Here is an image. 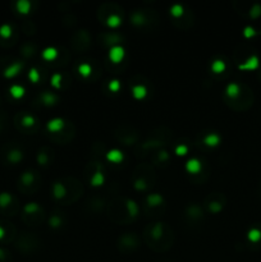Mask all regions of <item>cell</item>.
Listing matches in <instances>:
<instances>
[{
    "label": "cell",
    "instance_id": "obj_1",
    "mask_svg": "<svg viewBox=\"0 0 261 262\" xmlns=\"http://www.w3.org/2000/svg\"><path fill=\"white\" fill-rule=\"evenodd\" d=\"M143 238L146 245L156 252H164L173 245V232L168 224L161 222L147 225L143 232Z\"/></svg>",
    "mask_w": 261,
    "mask_h": 262
},
{
    "label": "cell",
    "instance_id": "obj_2",
    "mask_svg": "<svg viewBox=\"0 0 261 262\" xmlns=\"http://www.w3.org/2000/svg\"><path fill=\"white\" fill-rule=\"evenodd\" d=\"M253 100H255V96H253V92L247 84H242V90H241V94L237 99H225V104L229 107H232L235 112H243V110H247L252 106Z\"/></svg>",
    "mask_w": 261,
    "mask_h": 262
},
{
    "label": "cell",
    "instance_id": "obj_3",
    "mask_svg": "<svg viewBox=\"0 0 261 262\" xmlns=\"http://www.w3.org/2000/svg\"><path fill=\"white\" fill-rule=\"evenodd\" d=\"M38 246H40V239L32 233L23 232L19 235L17 234V238H15V248L23 255H30L33 251L37 250Z\"/></svg>",
    "mask_w": 261,
    "mask_h": 262
},
{
    "label": "cell",
    "instance_id": "obj_4",
    "mask_svg": "<svg viewBox=\"0 0 261 262\" xmlns=\"http://www.w3.org/2000/svg\"><path fill=\"white\" fill-rule=\"evenodd\" d=\"M109 207V216L112 217L114 222L118 223H129L130 216L128 215L127 209H125V199H114L109 202L107 205Z\"/></svg>",
    "mask_w": 261,
    "mask_h": 262
},
{
    "label": "cell",
    "instance_id": "obj_5",
    "mask_svg": "<svg viewBox=\"0 0 261 262\" xmlns=\"http://www.w3.org/2000/svg\"><path fill=\"white\" fill-rule=\"evenodd\" d=\"M40 187L38 177L36 176L35 171L26 170L20 174L18 179V189L23 193H33L36 189Z\"/></svg>",
    "mask_w": 261,
    "mask_h": 262
},
{
    "label": "cell",
    "instance_id": "obj_6",
    "mask_svg": "<svg viewBox=\"0 0 261 262\" xmlns=\"http://www.w3.org/2000/svg\"><path fill=\"white\" fill-rule=\"evenodd\" d=\"M14 124L18 129L25 133H33L40 125L33 115L26 112H19L14 115Z\"/></svg>",
    "mask_w": 261,
    "mask_h": 262
},
{
    "label": "cell",
    "instance_id": "obj_7",
    "mask_svg": "<svg viewBox=\"0 0 261 262\" xmlns=\"http://www.w3.org/2000/svg\"><path fill=\"white\" fill-rule=\"evenodd\" d=\"M114 136L120 143H123V145L125 146H130L137 143L138 137H140L137 130H136L132 125L128 124L118 125L117 129L114 130Z\"/></svg>",
    "mask_w": 261,
    "mask_h": 262
},
{
    "label": "cell",
    "instance_id": "obj_8",
    "mask_svg": "<svg viewBox=\"0 0 261 262\" xmlns=\"http://www.w3.org/2000/svg\"><path fill=\"white\" fill-rule=\"evenodd\" d=\"M90 45H91V36L86 28H79L72 35L71 46L74 51L84 53L90 48Z\"/></svg>",
    "mask_w": 261,
    "mask_h": 262
},
{
    "label": "cell",
    "instance_id": "obj_9",
    "mask_svg": "<svg viewBox=\"0 0 261 262\" xmlns=\"http://www.w3.org/2000/svg\"><path fill=\"white\" fill-rule=\"evenodd\" d=\"M19 211V201L8 192L0 193V212L4 216H14Z\"/></svg>",
    "mask_w": 261,
    "mask_h": 262
},
{
    "label": "cell",
    "instance_id": "obj_10",
    "mask_svg": "<svg viewBox=\"0 0 261 262\" xmlns=\"http://www.w3.org/2000/svg\"><path fill=\"white\" fill-rule=\"evenodd\" d=\"M63 181V183L67 187V194H68L67 202L72 204V202L77 201L82 196V193H83V187H82L81 182L77 178H74V177H66Z\"/></svg>",
    "mask_w": 261,
    "mask_h": 262
},
{
    "label": "cell",
    "instance_id": "obj_11",
    "mask_svg": "<svg viewBox=\"0 0 261 262\" xmlns=\"http://www.w3.org/2000/svg\"><path fill=\"white\" fill-rule=\"evenodd\" d=\"M138 245H140V238L136 233H125L120 235L118 239V247L123 253L133 252L138 247Z\"/></svg>",
    "mask_w": 261,
    "mask_h": 262
},
{
    "label": "cell",
    "instance_id": "obj_12",
    "mask_svg": "<svg viewBox=\"0 0 261 262\" xmlns=\"http://www.w3.org/2000/svg\"><path fill=\"white\" fill-rule=\"evenodd\" d=\"M18 40V32L14 30L12 25L4 23L0 26V45L4 48H10L14 45Z\"/></svg>",
    "mask_w": 261,
    "mask_h": 262
},
{
    "label": "cell",
    "instance_id": "obj_13",
    "mask_svg": "<svg viewBox=\"0 0 261 262\" xmlns=\"http://www.w3.org/2000/svg\"><path fill=\"white\" fill-rule=\"evenodd\" d=\"M17 238V229L14 224L7 219H0V241L9 243Z\"/></svg>",
    "mask_w": 261,
    "mask_h": 262
},
{
    "label": "cell",
    "instance_id": "obj_14",
    "mask_svg": "<svg viewBox=\"0 0 261 262\" xmlns=\"http://www.w3.org/2000/svg\"><path fill=\"white\" fill-rule=\"evenodd\" d=\"M225 202H227V200H225V197L223 194L211 193L205 199V206L209 209L210 212L217 214V212H220L223 210Z\"/></svg>",
    "mask_w": 261,
    "mask_h": 262
},
{
    "label": "cell",
    "instance_id": "obj_15",
    "mask_svg": "<svg viewBox=\"0 0 261 262\" xmlns=\"http://www.w3.org/2000/svg\"><path fill=\"white\" fill-rule=\"evenodd\" d=\"M2 154L5 158V160L10 164L19 163V161L23 159L22 150H20L18 146H15L14 143H7V145L3 147Z\"/></svg>",
    "mask_w": 261,
    "mask_h": 262
},
{
    "label": "cell",
    "instance_id": "obj_16",
    "mask_svg": "<svg viewBox=\"0 0 261 262\" xmlns=\"http://www.w3.org/2000/svg\"><path fill=\"white\" fill-rule=\"evenodd\" d=\"M74 132H76V130H74L73 124H72V123H66V127H64L60 132L51 133L50 138L53 141H55V142L66 143V142H68L69 140H72V138H73Z\"/></svg>",
    "mask_w": 261,
    "mask_h": 262
},
{
    "label": "cell",
    "instance_id": "obj_17",
    "mask_svg": "<svg viewBox=\"0 0 261 262\" xmlns=\"http://www.w3.org/2000/svg\"><path fill=\"white\" fill-rule=\"evenodd\" d=\"M123 40H124V37L118 32H105L99 36V42L104 46H110V48L117 46Z\"/></svg>",
    "mask_w": 261,
    "mask_h": 262
},
{
    "label": "cell",
    "instance_id": "obj_18",
    "mask_svg": "<svg viewBox=\"0 0 261 262\" xmlns=\"http://www.w3.org/2000/svg\"><path fill=\"white\" fill-rule=\"evenodd\" d=\"M119 12L120 8L118 7L115 3H104V4L99 8V10H97V15H99V19L101 20V22H105L110 14Z\"/></svg>",
    "mask_w": 261,
    "mask_h": 262
},
{
    "label": "cell",
    "instance_id": "obj_19",
    "mask_svg": "<svg viewBox=\"0 0 261 262\" xmlns=\"http://www.w3.org/2000/svg\"><path fill=\"white\" fill-rule=\"evenodd\" d=\"M129 19L133 26H138V27H140V26H145L151 22L147 12H145V10H140V9L133 10V12L130 13Z\"/></svg>",
    "mask_w": 261,
    "mask_h": 262
},
{
    "label": "cell",
    "instance_id": "obj_20",
    "mask_svg": "<svg viewBox=\"0 0 261 262\" xmlns=\"http://www.w3.org/2000/svg\"><path fill=\"white\" fill-rule=\"evenodd\" d=\"M260 66V59L256 54H251L248 58H246L242 63L238 64V68L241 71H255Z\"/></svg>",
    "mask_w": 261,
    "mask_h": 262
},
{
    "label": "cell",
    "instance_id": "obj_21",
    "mask_svg": "<svg viewBox=\"0 0 261 262\" xmlns=\"http://www.w3.org/2000/svg\"><path fill=\"white\" fill-rule=\"evenodd\" d=\"M23 66H25V63L20 60H15V59H13L10 63L7 64V67H5L4 69H3V74H4V77H13L15 76V74L19 73L20 71H22Z\"/></svg>",
    "mask_w": 261,
    "mask_h": 262
},
{
    "label": "cell",
    "instance_id": "obj_22",
    "mask_svg": "<svg viewBox=\"0 0 261 262\" xmlns=\"http://www.w3.org/2000/svg\"><path fill=\"white\" fill-rule=\"evenodd\" d=\"M186 215L188 219L191 220H199L204 216V209L200 206L199 204L193 202V204H189L186 209Z\"/></svg>",
    "mask_w": 261,
    "mask_h": 262
},
{
    "label": "cell",
    "instance_id": "obj_23",
    "mask_svg": "<svg viewBox=\"0 0 261 262\" xmlns=\"http://www.w3.org/2000/svg\"><path fill=\"white\" fill-rule=\"evenodd\" d=\"M54 152L50 147H42L37 152V163L40 164L41 166H46L51 163L53 160Z\"/></svg>",
    "mask_w": 261,
    "mask_h": 262
},
{
    "label": "cell",
    "instance_id": "obj_24",
    "mask_svg": "<svg viewBox=\"0 0 261 262\" xmlns=\"http://www.w3.org/2000/svg\"><path fill=\"white\" fill-rule=\"evenodd\" d=\"M22 220L27 225H38L42 223L44 220V210L41 209L40 211L33 212V214H22Z\"/></svg>",
    "mask_w": 261,
    "mask_h": 262
},
{
    "label": "cell",
    "instance_id": "obj_25",
    "mask_svg": "<svg viewBox=\"0 0 261 262\" xmlns=\"http://www.w3.org/2000/svg\"><path fill=\"white\" fill-rule=\"evenodd\" d=\"M247 238L252 246H261V224L253 225L247 233Z\"/></svg>",
    "mask_w": 261,
    "mask_h": 262
},
{
    "label": "cell",
    "instance_id": "obj_26",
    "mask_svg": "<svg viewBox=\"0 0 261 262\" xmlns=\"http://www.w3.org/2000/svg\"><path fill=\"white\" fill-rule=\"evenodd\" d=\"M241 90H242V84L237 83V82H230V83L227 86V89H225L224 97L229 100L237 99L241 94Z\"/></svg>",
    "mask_w": 261,
    "mask_h": 262
},
{
    "label": "cell",
    "instance_id": "obj_27",
    "mask_svg": "<svg viewBox=\"0 0 261 262\" xmlns=\"http://www.w3.org/2000/svg\"><path fill=\"white\" fill-rule=\"evenodd\" d=\"M37 51V45L33 42H25L22 46H20V55L25 59H31Z\"/></svg>",
    "mask_w": 261,
    "mask_h": 262
},
{
    "label": "cell",
    "instance_id": "obj_28",
    "mask_svg": "<svg viewBox=\"0 0 261 262\" xmlns=\"http://www.w3.org/2000/svg\"><path fill=\"white\" fill-rule=\"evenodd\" d=\"M53 193L56 200H63L67 197V187L61 181H56L53 184Z\"/></svg>",
    "mask_w": 261,
    "mask_h": 262
},
{
    "label": "cell",
    "instance_id": "obj_29",
    "mask_svg": "<svg viewBox=\"0 0 261 262\" xmlns=\"http://www.w3.org/2000/svg\"><path fill=\"white\" fill-rule=\"evenodd\" d=\"M38 99H40V101L42 102L44 105H46V106H50V105H54L58 102L59 97H58V95L53 94V92L45 91V92H41L40 96H38Z\"/></svg>",
    "mask_w": 261,
    "mask_h": 262
},
{
    "label": "cell",
    "instance_id": "obj_30",
    "mask_svg": "<svg viewBox=\"0 0 261 262\" xmlns=\"http://www.w3.org/2000/svg\"><path fill=\"white\" fill-rule=\"evenodd\" d=\"M123 56H124V49H123L122 46L117 45V46H113V48H110L109 58L113 63H115V64L119 63V61L123 59Z\"/></svg>",
    "mask_w": 261,
    "mask_h": 262
},
{
    "label": "cell",
    "instance_id": "obj_31",
    "mask_svg": "<svg viewBox=\"0 0 261 262\" xmlns=\"http://www.w3.org/2000/svg\"><path fill=\"white\" fill-rule=\"evenodd\" d=\"M164 204V199L161 194L159 193H151L148 194L147 199H146V205L151 209H155V207L161 206Z\"/></svg>",
    "mask_w": 261,
    "mask_h": 262
},
{
    "label": "cell",
    "instance_id": "obj_32",
    "mask_svg": "<svg viewBox=\"0 0 261 262\" xmlns=\"http://www.w3.org/2000/svg\"><path fill=\"white\" fill-rule=\"evenodd\" d=\"M64 127H66V122L61 118H55V119H51L48 123V129L50 133L60 132Z\"/></svg>",
    "mask_w": 261,
    "mask_h": 262
},
{
    "label": "cell",
    "instance_id": "obj_33",
    "mask_svg": "<svg viewBox=\"0 0 261 262\" xmlns=\"http://www.w3.org/2000/svg\"><path fill=\"white\" fill-rule=\"evenodd\" d=\"M201 168H202L201 161H200L199 159H196V158L189 159V160L187 161V164H186V169H187V170H188L191 174H197V173H200V171H201Z\"/></svg>",
    "mask_w": 261,
    "mask_h": 262
},
{
    "label": "cell",
    "instance_id": "obj_34",
    "mask_svg": "<svg viewBox=\"0 0 261 262\" xmlns=\"http://www.w3.org/2000/svg\"><path fill=\"white\" fill-rule=\"evenodd\" d=\"M169 160V154L165 150L160 148V150L156 151L153 156L154 164H165Z\"/></svg>",
    "mask_w": 261,
    "mask_h": 262
},
{
    "label": "cell",
    "instance_id": "obj_35",
    "mask_svg": "<svg viewBox=\"0 0 261 262\" xmlns=\"http://www.w3.org/2000/svg\"><path fill=\"white\" fill-rule=\"evenodd\" d=\"M125 209H127L128 211V215L130 216V219H133V217L137 216L138 214V205L136 204L133 200L130 199H125Z\"/></svg>",
    "mask_w": 261,
    "mask_h": 262
},
{
    "label": "cell",
    "instance_id": "obj_36",
    "mask_svg": "<svg viewBox=\"0 0 261 262\" xmlns=\"http://www.w3.org/2000/svg\"><path fill=\"white\" fill-rule=\"evenodd\" d=\"M204 143L206 146H210V147H214V146H217L220 143V136L217 133H209L204 137Z\"/></svg>",
    "mask_w": 261,
    "mask_h": 262
},
{
    "label": "cell",
    "instance_id": "obj_37",
    "mask_svg": "<svg viewBox=\"0 0 261 262\" xmlns=\"http://www.w3.org/2000/svg\"><path fill=\"white\" fill-rule=\"evenodd\" d=\"M105 181V177H104V171H95V173L91 174L90 177V182H91L92 186L97 187V186H101Z\"/></svg>",
    "mask_w": 261,
    "mask_h": 262
},
{
    "label": "cell",
    "instance_id": "obj_38",
    "mask_svg": "<svg viewBox=\"0 0 261 262\" xmlns=\"http://www.w3.org/2000/svg\"><path fill=\"white\" fill-rule=\"evenodd\" d=\"M89 206H90V209L94 210V211H99V210H101L102 207L105 206V202H104V200H102V199L95 196V197H92V199L89 201Z\"/></svg>",
    "mask_w": 261,
    "mask_h": 262
},
{
    "label": "cell",
    "instance_id": "obj_39",
    "mask_svg": "<svg viewBox=\"0 0 261 262\" xmlns=\"http://www.w3.org/2000/svg\"><path fill=\"white\" fill-rule=\"evenodd\" d=\"M106 159L109 161H112V163H120V161L123 160V152L119 150H110L109 152L106 154Z\"/></svg>",
    "mask_w": 261,
    "mask_h": 262
},
{
    "label": "cell",
    "instance_id": "obj_40",
    "mask_svg": "<svg viewBox=\"0 0 261 262\" xmlns=\"http://www.w3.org/2000/svg\"><path fill=\"white\" fill-rule=\"evenodd\" d=\"M247 12L248 17H250L251 19H256V18H258L261 15V4L260 3H253V4L248 8Z\"/></svg>",
    "mask_w": 261,
    "mask_h": 262
},
{
    "label": "cell",
    "instance_id": "obj_41",
    "mask_svg": "<svg viewBox=\"0 0 261 262\" xmlns=\"http://www.w3.org/2000/svg\"><path fill=\"white\" fill-rule=\"evenodd\" d=\"M132 94L136 99H143L147 94V90L143 84H135V86H132Z\"/></svg>",
    "mask_w": 261,
    "mask_h": 262
},
{
    "label": "cell",
    "instance_id": "obj_42",
    "mask_svg": "<svg viewBox=\"0 0 261 262\" xmlns=\"http://www.w3.org/2000/svg\"><path fill=\"white\" fill-rule=\"evenodd\" d=\"M15 8H17L18 12L22 13V14H27L31 10V2H28V0H18V2L15 3Z\"/></svg>",
    "mask_w": 261,
    "mask_h": 262
},
{
    "label": "cell",
    "instance_id": "obj_43",
    "mask_svg": "<svg viewBox=\"0 0 261 262\" xmlns=\"http://www.w3.org/2000/svg\"><path fill=\"white\" fill-rule=\"evenodd\" d=\"M22 31L28 36H32L36 33V26L35 23L31 22V20H23L22 23Z\"/></svg>",
    "mask_w": 261,
    "mask_h": 262
},
{
    "label": "cell",
    "instance_id": "obj_44",
    "mask_svg": "<svg viewBox=\"0 0 261 262\" xmlns=\"http://www.w3.org/2000/svg\"><path fill=\"white\" fill-rule=\"evenodd\" d=\"M211 71L214 73H223L225 71V61H223L222 59H215L211 63Z\"/></svg>",
    "mask_w": 261,
    "mask_h": 262
},
{
    "label": "cell",
    "instance_id": "obj_45",
    "mask_svg": "<svg viewBox=\"0 0 261 262\" xmlns=\"http://www.w3.org/2000/svg\"><path fill=\"white\" fill-rule=\"evenodd\" d=\"M170 14L173 15L174 19L181 18L184 14V7L182 4H174L170 7Z\"/></svg>",
    "mask_w": 261,
    "mask_h": 262
},
{
    "label": "cell",
    "instance_id": "obj_46",
    "mask_svg": "<svg viewBox=\"0 0 261 262\" xmlns=\"http://www.w3.org/2000/svg\"><path fill=\"white\" fill-rule=\"evenodd\" d=\"M56 55H58V50L55 48H46L42 51V58L48 61L54 60L56 58Z\"/></svg>",
    "mask_w": 261,
    "mask_h": 262
},
{
    "label": "cell",
    "instance_id": "obj_47",
    "mask_svg": "<svg viewBox=\"0 0 261 262\" xmlns=\"http://www.w3.org/2000/svg\"><path fill=\"white\" fill-rule=\"evenodd\" d=\"M120 22H122V18L119 17V13H113V14H110L109 17L106 18V20H105V23H106L107 26H110V27H115V26L119 25Z\"/></svg>",
    "mask_w": 261,
    "mask_h": 262
},
{
    "label": "cell",
    "instance_id": "obj_48",
    "mask_svg": "<svg viewBox=\"0 0 261 262\" xmlns=\"http://www.w3.org/2000/svg\"><path fill=\"white\" fill-rule=\"evenodd\" d=\"M9 92L13 97L18 99V97H22L25 95V89L19 86V84H13V86H10Z\"/></svg>",
    "mask_w": 261,
    "mask_h": 262
},
{
    "label": "cell",
    "instance_id": "obj_49",
    "mask_svg": "<svg viewBox=\"0 0 261 262\" xmlns=\"http://www.w3.org/2000/svg\"><path fill=\"white\" fill-rule=\"evenodd\" d=\"M41 210V206L38 204H35V202H30L25 206L23 209V214H33V212H37Z\"/></svg>",
    "mask_w": 261,
    "mask_h": 262
},
{
    "label": "cell",
    "instance_id": "obj_50",
    "mask_svg": "<svg viewBox=\"0 0 261 262\" xmlns=\"http://www.w3.org/2000/svg\"><path fill=\"white\" fill-rule=\"evenodd\" d=\"M49 224H50L51 228H59L63 224V220H61L60 215L53 214L50 217H49Z\"/></svg>",
    "mask_w": 261,
    "mask_h": 262
},
{
    "label": "cell",
    "instance_id": "obj_51",
    "mask_svg": "<svg viewBox=\"0 0 261 262\" xmlns=\"http://www.w3.org/2000/svg\"><path fill=\"white\" fill-rule=\"evenodd\" d=\"M28 78L33 82V83H37L41 78V72L37 68H31L28 72Z\"/></svg>",
    "mask_w": 261,
    "mask_h": 262
},
{
    "label": "cell",
    "instance_id": "obj_52",
    "mask_svg": "<svg viewBox=\"0 0 261 262\" xmlns=\"http://www.w3.org/2000/svg\"><path fill=\"white\" fill-rule=\"evenodd\" d=\"M78 72L83 77H89L92 73V67L89 63H82L78 66Z\"/></svg>",
    "mask_w": 261,
    "mask_h": 262
},
{
    "label": "cell",
    "instance_id": "obj_53",
    "mask_svg": "<svg viewBox=\"0 0 261 262\" xmlns=\"http://www.w3.org/2000/svg\"><path fill=\"white\" fill-rule=\"evenodd\" d=\"M0 262H13L12 255H10L9 251H7L3 247H0Z\"/></svg>",
    "mask_w": 261,
    "mask_h": 262
},
{
    "label": "cell",
    "instance_id": "obj_54",
    "mask_svg": "<svg viewBox=\"0 0 261 262\" xmlns=\"http://www.w3.org/2000/svg\"><path fill=\"white\" fill-rule=\"evenodd\" d=\"M63 22L66 26L72 27V26H74L77 23V17L73 14V13H68V14L63 18Z\"/></svg>",
    "mask_w": 261,
    "mask_h": 262
},
{
    "label": "cell",
    "instance_id": "obj_55",
    "mask_svg": "<svg viewBox=\"0 0 261 262\" xmlns=\"http://www.w3.org/2000/svg\"><path fill=\"white\" fill-rule=\"evenodd\" d=\"M61 82H63V79H61V74L54 73L53 77H51V84H53L54 87H56V89H59V87L61 86Z\"/></svg>",
    "mask_w": 261,
    "mask_h": 262
},
{
    "label": "cell",
    "instance_id": "obj_56",
    "mask_svg": "<svg viewBox=\"0 0 261 262\" xmlns=\"http://www.w3.org/2000/svg\"><path fill=\"white\" fill-rule=\"evenodd\" d=\"M255 35H257V31L253 27H251V26H247V27H245V30H243V36H245L246 38H250Z\"/></svg>",
    "mask_w": 261,
    "mask_h": 262
},
{
    "label": "cell",
    "instance_id": "obj_57",
    "mask_svg": "<svg viewBox=\"0 0 261 262\" xmlns=\"http://www.w3.org/2000/svg\"><path fill=\"white\" fill-rule=\"evenodd\" d=\"M109 89H110V91L117 92L118 90L120 89V82L118 81V79H113V81L109 82Z\"/></svg>",
    "mask_w": 261,
    "mask_h": 262
},
{
    "label": "cell",
    "instance_id": "obj_58",
    "mask_svg": "<svg viewBox=\"0 0 261 262\" xmlns=\"http://www.w3.org/2000/svg\"><path fill=\"white\" fill-rule=\"evenodd\" d=\"M187 151H188V147L186 145H183V143H181V145H178L176 147V154H178V155H186Z\"/></svg>",
    "mask_w": 261,
    "mask_h": 262
},
{
    "label": "cell",
    "instance_id": "obj_59",
    "mask_svg": "<svg viewBox=\"0 0 261 262\" xmlns=\"http://www.w3.org/2000/svg\"><path fill=\"white\" fill-rule=\"evenodd\" d=\"M4 125H5V118H3L2 115H0V132L4 129Z\"/></svg>",
    "mask_w": 261,
    "mask_h": 262
},
{
    "label": "cell",
    "instance_id": "obj_60",
    "mask_svg": "<svg viewBox=\"0 0 261 262\" xmlns=\"http://www.w3.org/2000/svg\"><path fill=\"white\" fill-rule=\"evenodd\" d=\"M258 78L261 79V69H260V71H258Z\"/></svg>",
    "mask_w": 261,
    "mask_h": 262
},
{
    "label": "cell",
    "instance_id": "obj_61",
    "mask_svg": "<svg viewBox=\"0 0 261 262\" xmlns=\"http://www.w3.org/2000/svg\"><path fill=\"white\" fill-rule=\"evenodd\" d=\"M257 33H258V35H261V30H260V31H257Z\"/></svg>",
    "mask_w": 261,
    "mask_h": 262
}]
</instances>
